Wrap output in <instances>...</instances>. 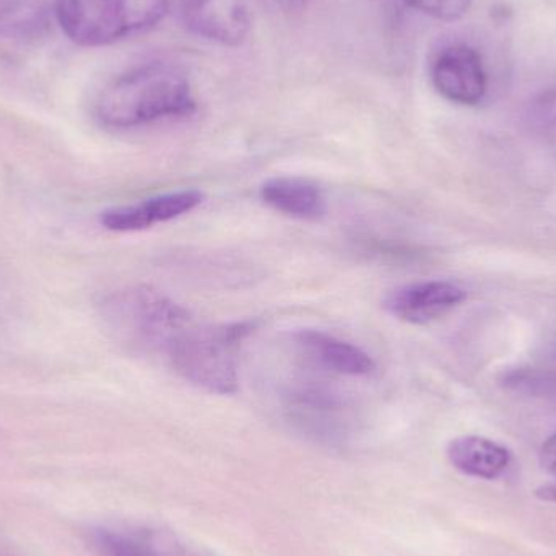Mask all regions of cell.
<instances>
[{
    "label": "cell",
    "instance_id": "obj_1",
    "mask_svg": "<svg viewBox=\"0 0 556 556\" xmlns=\"http://www.w3.org/2000/svg\"><path fill=\"white\" fill-rule=\"evenodd\" d=\"M195 98L181 68L150 62L124 72L104 87L97 117L108 127L130 129L163 119L191 116Z\"/></svg>",
    "mask_w": 556,
    "mask_h": 556
},
{
    "label": "cell",
    "instance_id": "obj_2",
    "mask_svg": "<svg viewBox=\"0 0 556 556\" xmlns=\"http://www.w3.org/2000/svg\"><path fill=\"white\" fill-rule=\"evenodd\" d=\"M253 329L251 320L224 326L189 324L169 346L166 358L191 384L215 394H235L238 346Z\"/></svg>",
    "mask_w": 556,
    "mask_h": 556
},
{
    "label": "cell",
    "instance_id": "obj_3",
    "mask_svg": "<svg viewBox=\"0 0 556 556\" xmlns=\"http://www.w3.org/2000/svg\"><path fill=\"white\" fill-rule=\"evenodd\" d=\"M169 0H54L55 20L72 42L113 45L159 25Z\"/></svg>",
    "mask_w": 556,
    "mask_h": 556
},
{
    "label": "cell",
    "instance_id": "obj_4",
    "mask_svg": "<svg viewBox=\"0 0 556 556\" xmlns=\"http://www.w3.org/2000/svg\"><path fill=\"white\" fill-rule=\"evenodd\" d=\"M103 316L127 345L165 355L176 337L194 323L185 307L149 287L111 294L104 300Z\"/></svg>",
    "mask_w": 556,
    "mask_h": 556
},
{
    "label": "cell",
    "instance_id": "obj_5",
    "mask_svg": "<svg viewBox=\"0 0 556 556\" xmlns=\"http://www.w3.org/2000/svg\"><path fill=\"white\" fill-rule=\"evenodd\" d=\"M434 90L451 103L476 106L485 98L489 80L479 51L467 45L441 49L431 64Z\"/></svg>",
    "mask_w": 556,
    "mask_h": 556
},
{
    "label": "cell",
    "instance_id": "obj_6",
    "mask_svg": "<svg viewBox=\"0 0 556 556\" xmlns=\"http://www.w3.org/2000/svg\"><path fill=\"white\" fill-rule=\"evenodd\" d=\"M466 298L467 291L454 281L427 280L389 291L382 306L395 319L424 326L446 316Z\"/></svg>",
    "mask_w": 556,
    "mask_h": 556
},
{
    "label": "cell",
    "instance_id": "obj_7",
    "mask_svg": "<svg viewBox=\"0 0 556 556\" xmlns=\"http://www.w3.org/2000/svg\"><path fill=\"white\" fill-rule=\"evenodd\" d=\"M181 15L189 31L224 46H240L251 29L244 0H182Z\"/></svg>",
    "mask_w": 556,
    "mask_h": 556
},
{
    "label": "cell",
    "instance_id": "obj_8",
    "mask_svg": "<svg viewBox=\"0 0 556 556\" xmlns=\"http://www.w3.org/2000/svg\"><path fill=\"white\" fill-rule=\"evenodd\" d=\"M204 192L198 189H182L155 195L137 204L111 207L101 214L100 222L106 230L117 233L142 231L153 225L166 224L198 208L204 202Z\"/></svg>",
    "mask_w": 556,
    "mask_h": 556
},
{
    "label": "cell",
    "instance_id": "obj_9",
    "mask_svg": "<svg viewBox=\"0 0 556 556\" xmlns=\"http://www.w3.org/2000/svg\"><path fill=\"white\" fill-rule=\"evenodd\" d=\"M293 343L307 363L326 371L368 376L376 369L375 359L365 350L323 330H298L293 333Z\"/></svg>",
    "mask_w": 556,
    "mask_h": 556
},
{
    "label": "cell",
    "instance_id": "obj_10",
    "mask_svg": "<svg viewBox=\"0 0 556 556\" xmlns=\"http://www.w3.org/2000/svg\"><path fill=\"white\" fill-rule=\"evenodd\" d=\"M264 204L296 220H317L326 214V199L319 186L298 176H277L261 186Z\"/></svg>",
    "mask_w": 556,
    "mask_h": 556
},
{
    "label": "cell",
    "instance_id": "obj_11",
    "mask_svg": "<svg viewBox=\"0 0 556 556\" xmlns=\"http://www.w3.org/2000/svg\"><path fill=\"white\" fill-rule=\"evenodd\" d=\"M446 454L454 469L483 480L498 479L511 463V454L503 444L477 434L454 438Z\"/></svg>",
    "mask_w": 556,
    "mask_h": 556
},
{
    "label": "cell",
    "instance_id": "obj_12",
    "mask_svg": "<svg viewBox=\"0 0 556 556\" xmlns=\"http://www.w3.org/2000/svg\"><path fill=\"white\" fill-rule=\"evenodd\" d=\"M91 544L98 556H165L146 539L111 529H97Z\"/></svg>",
    "mask_w": 556,
    "mask_h": 556
},
{
    "label": "cell",
    "instance_id": "obj_13",
    "mask_svg": "<svg viewBox=\"0 0 556 556\" xmlns=\"http://www.w3.org/2000/svg\"><path fill=\"white\" fill-rule=\"evenodd\" d=\"M404 2L405 5L431 18L454 22L469 12L473 0H404Z\"/></svg>",
    "mask_w": 556,
    "mask_h": 556
},
{
    "label": "cell",
    "instance_id": "obj_14",
    "mask_svg": "<svg viewBox=\"0 0 556 556\" xmlns=\"http://www.w3.org/2000/svg\"><path fill=\"white\" fill-rule=\"evenodd\" d=\"M529 119L539 132L556 137V90L547 91L532 103Z\"/></svg>",
    "mask_w": 556,
    "mask_h": 556
},
{
    "label": "cell",
    "instance_id": "obj_15",
    "mask_svg": "<svg viewBox=\"0 0 556 556\" xmlns=\"http://www.w3.org/2000/svg\"><path fill=\"white\" fill-rule=\"evenodd\" d=\"M542 467L556 479V433L552 434L541 451Z\"/></svg>",
    "mask_w": 556,
    "mask_h": 556
},
{
    "label": "cell",
    "instance_id": "obj_16",
    "mask_svg": "<svg viewBox=\"0 0 556 556\" xmlns=\"http://www.w3.org/2000/svg\"><path fill=\"white\" fill-rule=\"evenodd\" d=\"M535 496L542 500V502L554 503V505H556V485L548 483V485L539 486V489L535 490Z\"/></svg>",
    "mask_w": 556,
    "mask_h": 556
},
{
    "label": "cell",
    "instance_id": "obj_17",
    "mask_svg": "<svg viewBox=\"0 0 556 556\" xmlns=\"http://www.w3.org/2000/svg\"><path fill=\"white\" fill-rule=\"evenodd\" d=\"M273 2L283 9H293V7L303 5L304 0H273Z\"/></svg>",
    "mask_w": 556,
    "mask_h": 556
},
{
    "label": "cell",
    "instance_id": "obj_18",
    "mask_svg": "<svg viewBox=\"0 0 556 556\" xmlns=\"http://www.w3.org/2000/svg\"><path fill=\"white\" fill-rule=\"evenodd\" d=\"M0 556H5V555H0Z\"/></svg>",
    "mask_w": 556,
    "mask_h": 556
}]
</instances>
